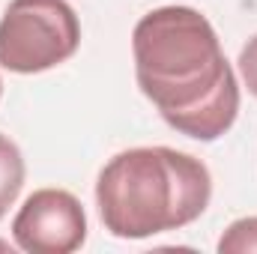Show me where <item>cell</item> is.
Returning a JSON list of instances; mask_svg holds the SVG:
<instances>
[{
    "instance_id": "5",
    "label": "cell",
    "mask_w": 257,
    "mask_h": 254,
    "mask_svg": "<svg viewBox=\"0 0 257 254\" xmlns=\"http://www.w3.org/2000/svg\"><path fill=\"white\" fill-rule=\"evenodd\" d=\"M24 156L18 150L15 141H9L6 135H0V218L9 212V206L18 200V194L24 189Z\"/></svg>"
},
{
    "instance_id": "6",
    "label": "cell",
    "mask_w": 257,
    "mask_h": 254,
    "mask_svg": "<svg viewBox=\"0 0 257 254\" xmlns=\"http://www.w3.org/2000/svg\"><path fill=\"white\" fill-rule=\"evenodd\" d=\"M218 251L221 254H245L257 251V215L248 218H236L218 239Z\"/></svg>"
},
{
    "instance_id": "4",
    "label": "cell",
    "mask_w": 257,
    "mask_h": 254,
    "mask_svg": "<svg viewBox=\"0 0 257 254\" xmlns=\"http://www.w3.org/2000/svg\"><path fill=\"white\" fill-rule=\"evenodd\" d=\"M12 239L27 254H72L87 239V212L72 191L39 189L15 212Z\"/></svg>"
},
{
    "instance_id": "2",
    "label": "cell",
    "mask_w": 257,
    "mask_h": 254,
    "mask_svg": "<svg viewBox=\"0 0 257 254\" xmlns=\"http://www.w3.org/2000/svg\"><path fill=\"white\" fill-rule=\"evenodd\" d=\"M212 197L209 168L171 147L117 153L96 180L102 224L117 239H147L197 221Z\"/></svg>"
},
{
    "instance_id": "1",
    "label": "cell",
    "mask_w": 257,
    "mask_h": 254,
    "mask_svg": "<svg viewBox=\"0 0 257 254\" xmlns=\"http://www.w3.org/2000/svg\"><path fill=\"white\" fill-rule=\"evenodd\" d=\"M135 78L162 120L194 141H218L239 117V81L218 33L192 6H159L132 30Z\"/></svg>"
},
{
    "instance_id": "8",
    "label": "cell",
    "mask_w": 257,
    "mask_h": 254,
    "mask_svg": "<svg viewBox=\"0 0 257 254\" xmlns=\"http://www.w3.org/2000/svg\"><path fill=\"white\" fill-rule=\"evenodd\" d=\"M0 96H3V81H0Z\"/></svg>"
},
{
    "instance_id": "7",
    "label": "cell",
    "mask_w": 257,
    "mask_h": 254,
    "mask_svg": "<svg viewBox=\"0 0 257 254\" xmlns=\"http://www.w3.org/2000/svg\"><path fill=\"white\" fill-rule=\"evenodd\" d=\"M239 75H242V84L248 87V93L257 99V33L242 45L239 51Z\"/></svg>"
},
{
    "instance_id": "3",
    "label": "cell",
    "mask_w": 257,
    "mask_h": 254,
    "mask_svg": "<svg viewBox=\"0 0 257 254\" xmlns=\"http://www.w3.org/2000/svg\"><path fill=\"white\" fill-rule=\"evenodd\" d=\"M81 45V21L69 0H12L0 18V66L39 75L66 63Z\"/></svg>"
}]
</instances>
